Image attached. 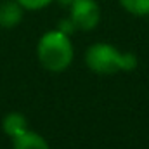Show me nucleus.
Masks as SVG:
<instances>
[{"label": "nucleus", "mask_w": 149, "mask_h": 149, "mask_svg": "<svg viewBox=\"0 0 149 149\" xmlns=\"http://www.w3.org/2000/svg\"><path fill=\"white\" fill-rule=\"evenodd\" d=\"M24 17V9L17 0H2L0 2V28L12 30Z\"/></svg>", "instance_id": "nucleus-4"}, {"label": "nucleus", "mask_w": 149, "mask_h": 149, "mask_svg": "<svg viewBox=\"0 0 149 149\" xmlns=\"http://www.w3.org/2000/svg\"><path fill=\"white\" fill-rule=\"evenodd\" d=\"M12 149H50V146L45 137L33 130H28L23 135L12 139Z\"/></svg>", "instance_id": "nucleus-6"}, {"label": "nucleus", "mask_w": 149, "mask_h": 149, "mask_svg": "<svg viewBox=\"0 0 149 149\" xmlns=\"http://www.w3.org/2000/svg\"><path fill=\"white\" fill-rule=\"evenodd\" d=\"M56 28H57L59 31H63V33L70 35V37L73 35L74 31H78V30H76V26H74V23L71 21V17H70V16H68V17H63V19L57 23V26H56Z\"/></svg>", "instance_id": "nucleus-9"}, {"label": "nucleus", "mask_w": 149, "mask_h": 149, "mask_svg": "<svg viewBox=\"0 0 149 149\" xmlns=\"http://www.w3.org/2000/svg\"><path fill=\"white\" fill-rule=\"evenodd\" d=\"M68 16L78 31H92L101 21V7L95 0H74L68 7Z\"/></svg>", "instance_id": "nucleus-3"}, {"label": "nucleus", "mask_w": 149, "mask_h": 149, "mask_svg": "<svg viewBox=\"0 0 149 149\" xmlns=\"http://www.w3.org/2000/svg\"><path fill=\"white\" fill-rule=\"evenodd\" d=\"M37 59L40 66L50 73L66 71L74 59V49L71 37L59 31L57 28L45 31L38 38Z\"/></svg>", "instance_id": "nucleus-2"}, {"label": "nucleus", "mask_w": 149, "mask_h": 149, "mask_svg": "<svg viewBox=\"0 0 149 149\" xmlns=\"http://www.w3.org/2000/svg\"><path fill=\"white\" fill-rule=\"evenodd\" d=\"M56 2H57L59 5H63V7H70L74 0H56Z\"/></svg>", "instance_id": "nucleus-10"}, {"label": "nucleus", "mask_w": 149, "mask_h": 149, "mask_svg": "<svg viewBox=\"0 0 149 149\" xmlns=\"http://www.w3.org/2000/svg\"><path fill=\"white\" fill-rule=\"evenodd\" d=\"M120 7L137 17L149 16V0H118Z\"/></svg>", "instance_id": "nucleus-7"}, {"label": "nucleus", "mask_w": 149, "mask_h": 149, "mask_svg": "<svg viewBox=\"0 0 149 149\" xmlns=\"http://www.w3.org/2000/svg\"><path fill=\"white\" fill-rule=\"evenodd\" d=\"M2 130L7 137L16 139L19 135H23L24 132L30 130V125H28V118L19 111H10L7 113L3 118H2Z\"/></svg>", "instance_id": "nucleus-5"}, {"label": "nucleus", "mask_w": 149, "mask_h": 149, "mask_svg": "<svg viewBox=\"0 0 149 149\" xmlns=\"http://www.w3.org/2000/svg\"><path fill=\"white\" fill-rule=\"evenodd\" d=\"M85 64L95 74H116L120 71H134L139 59L134 52H121L113 43L95 42L85 50Z\"/></svg>", "instance_id": "nucleus-1"}, {"label": "nucleus", "mask_w": 149, "mask_h": 149, "mask_svg": "<svg viewBox=\"0 0 149 149\" xmlns=\"http://www.w3.org/2000/svg\"><path fill=\"white\" fill-rule=\"evenodd\" d=\"M24 10H40V9H45L49 7L52 2L56 0H17Z\"/></svg>", "instance_id": "nucleus-8"}]
</instances>
